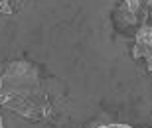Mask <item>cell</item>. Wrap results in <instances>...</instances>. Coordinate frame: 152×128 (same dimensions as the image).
Instances as JSON below:
<instances>
[{
  "mask_svg": "<svg viewBox=\"0 0 152 128\" xmlns=\"http://www.w3.org/2000/svg\"><path fill=\"white\" fill-rule=\"evenodd\" d=\"M0 106L30 120H42L50 112V103L36 67L28 61H14L0 75Z\"/></svg>",
  "mask_w": 152,
  "mask_h": 128,
  "instance_id": "obj_1",
  "label": "cell"
},
{
  "mask_svg": "<svg viewBox=\"0 0 152 128\" xmlns=\"http://www.w3.org/2000/svg\"><path fill=\"white\" fill-rule=\"evenodd\" d=\"M152 44V26L150 24H142L140 30L136 32L134 47H148Z\"/></svg>",
  "mask_w": 152,
  "mask_h": 128,
  "instance_id": "obj_2",
  "label": "cell"
},
{
  "mask_svg": "<svg viewBox=\"0 0 152 128\" xmlns=\"http://www.w3.org/2000/svg\"><path fill=\"white\" fill-rule=\"evenodd\" d=\"M140 6H142V0H124V12L130 16V20L136 18V14L140 12Z\"/></svg>",
  "mask_w": 152,
  "mask_h": 128,
  "instance_id": "obj_3",
  "label": "cell"
},
{
  "mask_svg": "<svg viewBox=\"0 0 152 128\" xmlns=\"http://www.w3.org/2000/svg\"><path fill=\"white\" fill-rule=\"evenodd\" d=\"M99 128H130L129 124H121V122H113V124H103Z\"/></svg>",
  "mask_w": 152,
  "mask_h": 128,
  "instance_id": "obj_4",
  "label": "cell"
},
{
  "mask_svg": "<svg viewBox=\"0 0 152 128\" xmlns=\"http://www.w3.org/2000/svg\"><path fill=\"white\" fill-rule=\"evenodd\" d=\"M148 16L152 18V0H150V2H148Z\"/></svg>",
  "mask_w": 152,
  "mask_h": 128,
  "instance_id": "obj_5",
  "label": "cell"
},
{
  "mask_svg": "<svg viewBox=\"0 0 152 128\" xmlns=\"http://www.w3.org/2000/svg\"><path fill=\"white\" fill-rule=\"evenodd\" d=\"M0 128H4V122H2V114H0Z\"/></svg>",
  "mask_w": 152,
  "mask_h": 128,
  "instance_id": "obj_6",
  "label": "cell"
}]
</instances>
